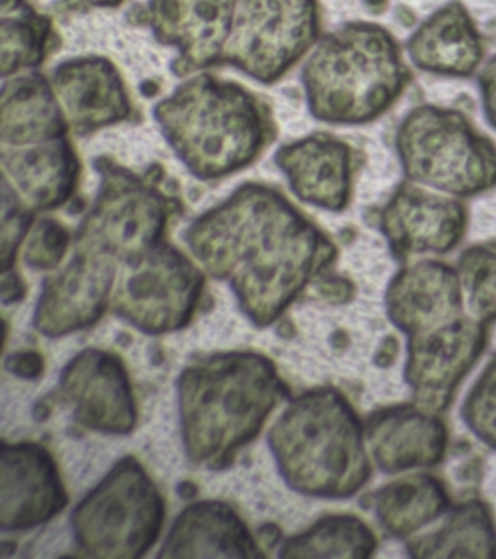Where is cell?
I'll return each mask as SVG.
<instances>
[{"mask_svg": "<svg viewBox=\"0 0 496 559\" xmlns=\"http://www.w3.org/2000/svg\"><path fill=\"white\" fill-rule=\"evenodd\" d=\"M486 325L473 317L409 336L404 379L415 404L439 413L446 409L461 380L472 370L486 345Z\"/></svg>", "mask_w": 496, "mask_h": 559, "instance_id": "obj_12", "label": "cell"}, {"mask_svg": "<svg viewBox=\"0 0 496 559\" xmlns=\"http://www.w3.org/2000/svg\"><path fill=\"white\" fill-rule=\"evenodd\" d=\"M404 179L468 199L496 187V146L457 109L420 105L396 133Z\"/></svg>", "mask_w": 496, "mask_h": 559, "instance_id": "obj_6", "label": "cell"}, {"mask_svg": "<svg viewBox=\"0 0 496 559\" xmlns=\"http://www.w3.org/2000/svg\"><path fill=\"white\" fill-rule=\"evenodd\" d=\"M51 22L27 0H2V74L37 69L49 48Z\"/></svg>", "mask_w": 496, "mask_h": 559, "instance_id": "obj_28", "label": "cell"}, {"mask_svg": "<svg viewBox=\"0 0 496 559\" xmlns=\"http://www.w3.org/2000/svg\"><path fill=\"white\" fill-rule=\"evenodd\" d=\"M239 0H150L156 39L173 47L177 68L186 72L221 63Z\"/></svg>", "mask_w": 496, "mask_h": 559, "instance_id": "obj_17", "label": "cell"}, {"mask_svg": "<svg viewBox=\"0 0 496 559\" xmlns=\"http://www.w3.org/2000/svg\"><path fill=\"white\" fill-rule=\"evenodd\" d=\"M415 558H495L496 528L485 502L470 500L447 511L444 522L425 535L412 537Z\"/></svg>", "mask_w": 496, "mask_h": 559, "instance_id": "obj_26", "label": "cell"}, {"mask_svg": "<svg viewBox=\"0 0 496 559\" xmlns=\"http://www.w3.org/2000/svg\"><path fill=\"white\" fill-rule=\"evenodd\" d=\"M282 393L276 367L259 354H217L186 367L178 380V396L191 461L229 465L259 435Z\"/></svg>", "mask_w": 496, "mask_h": 559, "instance_id": "obj_2", "label": "cell"}, {"mask_svg": "<svg viewBox=\"0 0 496 559\" xmlns=\"http://www.w3.org/2000/svg\"><path fill=\"white\" fill-rule=\"evenodd\" d=\"M409 57L418 69L441 76L469 78L483 60V43L463 4L438 9L408 41Z\"/></svg>", "mask_w": 496, "mask_h": 559, "instance_id": "obj_23", "label": "cell"}, {"mask_svg": "<svg viewBox=\"0 0 496 559\" xmlns=\"http://www.w3.org/2000/svg\"><path fill=\"white\" fill-rule=\"evenodd\" d=\"M51 86L69 127L76 134L86 135L119 124L132 114L123 78L104 57H76L63 61L51 74Z\"/></svg>", "mask_w": 496, "mask_h": 559, "instance_id": "obj_18", "label": "cell"}, {"mask_svg": "<svg viewBox=\"0 0 496 559\" xmlns=\"http://www.w3.org/2000/svg\"><path fill=\"white\" fill-rule=\"evenodd\" d=\"M191 253L229 283L255 325L277 321L335 260L337 248L276 188L250 182L185 230Z\"/></svg>", "mask_w": 496, "mask_h": 559, "instance_id": "obj_1", "label": "cell"}, {"mask_svg": "<svg viewBox=\"0 0 496 559\" xmlns=\"http://www.w3.org/2000/svg\"><path fill=\"white\" fill-rule=\"evenodd\" d=\"M71 235L62 223L43 218L29 235L25 247V262L34 270H55L66 255Z\"/></svg>", "mask_w": 496, "mask_h": 559, "instance_id": "obj_31", "label": "cell"}, {"mask_svg": "<svg viewBox=\"0 0 496 559\" xmlns=\"http://www.w3.org/2000/svg\"><path fill=\"white\" fill-rule=\"evenodd\" d=\"M77 546L90 557L141 558L159 539L165 502L141 463L124 457L72 514Z\"/></svg>", "mask_w": 496, "mask_h": 559, "instance_id": "obj_7", "label": "cell"}, {"mask_svg": "<svg viewBox=\"0 0 496 559\" xmlns=\"http://www.w3.org/2000/svg\"><path fill=\"white\" fill-rule=\"evenodd\" d=\"M372 528L355 515H328L281 546V558H368L376 549Z\"/></svg>", "mask_w": 496, "mask_h": 559, "instance_id": "obj_27", "label": "cell"}, {"mask_svg": "<svg viewBox=\"0 0 496 559\" xmlns=\"http://www.w3.org/2000/svg\"><path fill=\"white\" fill-rule=\"evenodd\" d=\"M33 212L14 188L3 178L2 213V269L3 273L14 265L16 252L33 223Z\"/></svg>", "mask_w": 496, "mask_h": 559, "instance_id": "obj_32", "label": "cell"}, {"mask_svg": "<svg viewBox=\"0 0 496 559\" xmlns=\"http://www.w3.org/2000/svg\"><path fill=\"white\" fill-rule=\"evenodd\" d=\"M98 164L101 186L77 230L76 247L130 264L165 242L176 205L150 178L107 159Z\"/></svg>", "mask_w": 496, "mask_h": 559, "instance_id": "obj_8", "label": "cell"}, {"mask_svg": "<svg viewBox=\"0 0 496 559\" xmlns=\"http://www.w3.org/2000/svg\"><path fill=\"white\" fill-rule=\"evenodd\" d=\"M448 493L433 475L400 476L378 489L374 511L383 531L394 537H412L447 513Z\"/></svg>", "mask_w": 496, "mask_h": 559, "instance_id": "obj_25", "label": "cell"}, {"mask_svg": "<svg viewBox=\"0 0 496 559\" xmlns=\"http://www.w3.org/2000/svg\"><path fill=\"white\" fill-rule=\"evenodd\" d=\"M461 417L483 444L496 450V354L470 389Z\"/></svg>", "mask_w": 496, "mask_h": 559, "instance_id": "obj_30", "label": "cell"}, {"mask_svg": "<svg viewBox=\"0 0 496 559\" xmlns=\"http://www.w3.org/2000/svg\"><path fill=\"white\" fill-rule=\"evenodd\" d=\"M203 271L180 249L160 243L123 265L112 293L116 313L146 334L189 325L202 299Z\"/></svg>", "mask_w": 496, "mask_h": 559, "instance_id": "obj_10", "label": "cell"}, {"mask_svg": "<svg viewBox=\"0 0 496 559\" xmlns=\"http://www.w3.org/2000/svg\"><path fill=\"white\" fill-rule=\"evenodd\" d=\"M276 164L304 203L328 212H342L350 204L355 155L343 140L326 133L307 135L278 148Z\"/></svg>", "mask_w": 496, "mask_h": 559, "instance_id": "obj_19", "label": "cell"}, {"mask_svg": "<svg viewBox=\"0 0 496 559\" xmlns=\"http://www.w3.org/2000/svg\"><path fill=\"white\" fill-rule=\"evenodd\" d=\"M482 107L487 122L496 129V55L482 69L479 76Z\"/></svg>", "mask_w": 496, "mask_h": 559, "instance_id": "obj_33", "label": "cell"}, {"mask_svg": "<svg viewBox=\"0 0 496 559\" xmlns=\"http://www.w3.org/2000/svg\"><path fill=\"white\" fill-rule=\"evenodd\" d=\"M463 301L459 273L437 260L403 266L386 292L387 317L408 338L455 321Z\"/></svg>", "mask_w": 496, "mask_h": 559, "instance_id": "obj_20", "label": "cell"}, {"mask_svg": "<svg viewBox=\"0 0 496 559\" xmlns=\"http://www.w3.org/2000/svg\"><path fill=\"white\" fill-rule=\"evenodd\" d=\"M411 79L389 31L365 22L342 26L317 41L302 72L312 116L341 126L377 120Z\"/></svg>", "mask_w": 496, "mask_h": 559, "instance_id": "obj_5", "label": "cell"}, {"mask_svg": "<svg viewBox=\"0 0 496 559\" xmlns=\"http://www.w3.org/2000/svg\"><path fill=\"white\" fill-rule=\"evenodd\" d=\"M165 140L202 181L229 177L258 159L271 138L267 108L252 92L197 74L155 105Z\"/></svg>", "mask_w": 496, "mask_h": 559, "instance_id": "obj_3", "label": "cell"}, {"mask_svg": "<svg viewBox=\"0 0 496 559\" xmlns=\"http://www.w3.org/2000/svg\"><path fill=\"white\" fill-rule=\"evenodd\" d=\"M268 441L282 478L304 496L342 500L372 476L364 424L334 389L295 397L274 424Z\"/></svg>", "mask_w": 496, "mask_h": 559, "instance_id": "obj_4", "label": "cell"}, {"mask_svg": "<svg viewBox=\"0 0 496 559\" xmlns=\"http://www.w3.org/2000/svg\"><path fill=\"white\" fill-rule=\"evenodd\" d=\"M88 2L97 4V7H117V4H120L123 0H88Z\"/></svg>", "mask_w": 496, "mask_h": 559, "instance_id": "obj_37", "label": "cell"}, {"mask_svg": "<svg viewBox=\"0 0 496 559\" xmlns=\"http://www.w3.org/2000/svg\"><path fill=\"white\" fill-rule=\"evenodd\" d=\"M317 38L315 0H239L221 61L269 85L306 56Z\"/></svg>", "mask_w": 496, "mask_h": 559, "instance_id": "obj_9", "label": "cell"}, {"mask_svg": "<svg viewBox=\"0 0 496 559\" xmlns=\"http://www.w3.org/2000/svg\"><path fill=\"white\" fill-rule=\"evenodd\" d=\"M0 501V524L11 532L40 526L66 507L58 466L43 445L3 443Z\"/></svg>", "mask_w": 496, "mask_h": 559, "instance_id": "obj_15", "label": "cell"}, {"mask_svg": "<svg viewBox=\"0 0 496 559\" xmlns=\"http://www.w3.org/2000/svg\"><path fill=\"white\" fill-rule=\"evenodd\" d=\"M470 317L489 325L496 321V240L464 249L457 265Z\"/></svg>", "mask_w": 496, "mask_h": 559, "instance_id": "obj_29", "label": "cell"}, {"mask_svg": "<svg viewBox=\"0 0 496 559\" xmlns=\"http://www.w3.org/2000/svg\"><path fill=\"white\" fill-rule=\"evenodd\" d=\"M68 118L58 95L40 73L3 83L2 146L21 147L68 138Z\"/></svg>", "mask_w": 496, "mask_h": 559, "instance_id": "obj_24", "label": "cell"}, {"mask_svg": "<svg viewBox=\"0 0 496 559\" xmlns=\"http://www.w3.org/2000/svg\"><path fill=\"white\" fill-rule=\"evenodd\" d=\"M114 258L76 247L71 261L47 278L34 325L47 336H63L94 325L107 310L117 283Z\"/></svg>", "mask_w": 496, "mask_h": 559, "instance_id": "obj_13", "label": "cell"}, {"mask_svg": "<svg viewBox=\"0 0 496 559\" xmlns=\"http://www.w3.org/2000/svg\"><path fill=\"white\" fill-rule=\"evenodd\" d=\"M468 207L460 199L438 195L404 179L378 213V227L391 255L407 262L412 257L444 255L463 239Z\"/></svg>", "mask_w": 496, "mask_h": 559, "instance_id": "obj_11", "label": "cell"}, {"mask_svg": "<svg viewBox=\"0 0 496 559\" xmlns=\"http://www.w3.org/2000/svg\"><path fill=\"white\" fill-rule=\"evenodd\" d=\"M60 388L81 426L128 435L137 421V405L128 371L116 354L88 348L64 367Z\"/></svg>", "mask_w": 496, "mask_h": 559, "instance_id": "obj_14", "label": "cell"}, {"mask_svg": "<svg viewBox=\"0 0 496 559\" xmlns=\"http://www.w3.org/2000/svg\"><path fill=\"white\" fill-rule=\"evenodd\" d=\"M364 430L370 457L385 474L433 467L447 453L446 424L418 404L378 409L364 423Z\"/></svg>", "mask_w": 496, "mask_h": 559, "instance_id": "obj_16", "label": "cell"}, {"mask_svg": "<svg viewBox=\"0 0 496 559\" xmlns=\"http://www.w3.org/2000/svg\"><path fill=\"white\" fill-rule=\"evenodd\" d=\"M3 178L34 212L66 204L75 194L81 164L68 138L32 146L2 147Z\"/></svg>", "mask_w": 496, "mask_h": 559, "instance_id": "obj_21", "label": "cell"}, {"mask_svg": "<svg viewBox=\"0 0 496 559\" xmlns=\"http://www.w3.org/2000/svg\"><path fill=\"white\" fill-rule=\"evenodd\" d=\"M159 557L258 558V544L241 518L219 501H199L186 507L169 532Z\"/></svg>", "mask_w": 496, "mask_h": 559, "instance_id": "obj_22", "label": "cell"}, {"mask_svg": "<svg viewBox=\"0 0 496 559\" xmlns=\"http://www.w3.org/2000/svg\"><path fill=\"white\" fill-rule=\"evenodd\" d=\"M386 2L387 0H365V3L374 9V11H382V9L386 7Z\"/></svg>", "mask_w": 496, "mask_h": 559, "instance_id": "obj_38", "label": "cell"}, {"mask_svg": "<svg viewBox=\"0 0 496 559\" xmlns=\"http://www.w3.org/2000/svg\"><path fill=\"white\" fill-rule=\"evenodd\" d=\"M319 290L335 300H347L352 295V284L346 278H324L319 283Z\"/></svg>", "mask_w": 496, "mask_h": 559, "instance_id": "obj_36", "label": "cell"}, {"mask_svg": "<svg viewBox=\"0 0 496 559\" xmlns=\"http://www.w3.org/2000/svg\"><path fill=\"white\" fill-rule=\"evenodd\" d=\"M25 295L24 283L21 282L20 275L12 273V271H5L3 274L2 283V301L3 305L15 304L23 299Z\"/></svg>", "mask_w": 496, "mask_h": 559, "instance_id": "obj_35", "label": "cell"}, {"mask_svg": "<svg viewBox=\"0 0 496 559\" xmlns=\"http://www.w3.org/2000/svg\"><path fill=\"white\" fill-rule=\"evenodd\" d=\"M7 369L20 378L36 379L45 370V361L38 353H15L8 357Z\"/></svg>", "mask_w": 496, "mask_h": 559, "instance_id": "obj_34", "label": "cell"}]
</instances>
